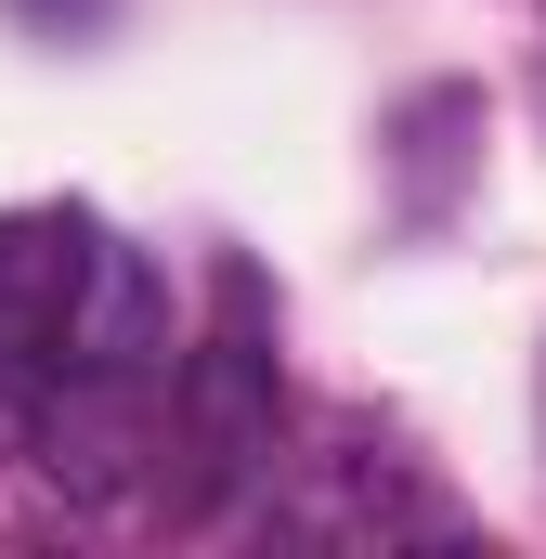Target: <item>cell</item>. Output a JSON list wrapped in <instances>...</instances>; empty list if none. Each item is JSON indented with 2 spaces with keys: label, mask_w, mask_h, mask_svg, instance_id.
Listing matches in <instances>:
<instances>
[{
  "label": "cell",
  "mask_w": 546,
  "mask_h": 559,
  "mask_svg": "<svg viewBox=\"0 0 546 559\" xmlns=\"http://www.w3.org/2000/svg\"><path fill=\"white\" fill-rule=\"evenodd\" d=\"M182 455H195L182 495H222V481L273 468V352H261V286L248 274H222V338L182 365Z\"/></svg>",
  "instance_id": "6da1fadb"
},
{
  "label": "cell",
  "mask_w": 546,
  "mask_h": 559,
  "mask_svg": "<svg viewBox=\"0 0 546 559\" xmlns=\"http://www.w3.org/2000/svg\"><path fill=\"white\" fill-rule=\"evenodd\" d=\"M26 455L66 481V495H143L169 429H156V391L143 378H105V365H52L39 378V417H26Z\"/></svg>",
  "instance_id": "7a4b0ae2"
},
{
  "label": "cell",
  "mask_w": 546,
  "mask_h": 559,
  "mask_svg": "<svg viewBox=\"0 0 546 559\" xmlns=\"http://www.w3.org/2000/svg\"><path fill=\"white\" fill-rule=\"evenodd\" d=\"M169 352V286L143 248H118L105 222H92V248H79V274H66V325H52V365H105V378H143Z\"/></svg>",
  "instance_id": "3957f363"
}]
</instances>
